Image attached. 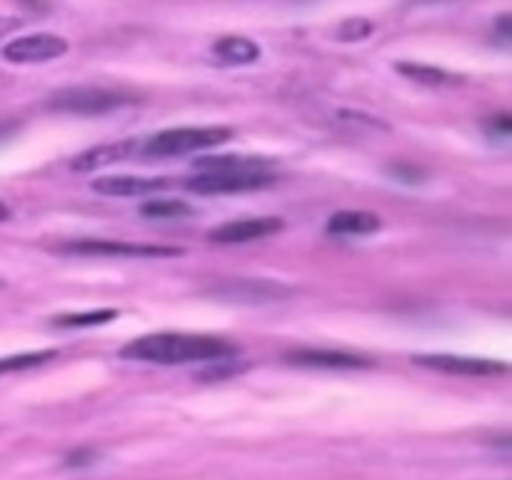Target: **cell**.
<instances>
[{
  "label": "cell",
  "instance_id": "cell-1",
  "mask_svg": "<svg viewBox=\"0 0 512 480\" xmlns=\"http://www.w3.org/2000/svg\"><path fill=\"white\" fill-rule=\"evenodd\" d=\"M238 353L233 343L213 335H190V333H153L143 338L130 340L120 355L128 360L155 365H183L200 363V360H225Z\"/></svg>",
  "mask_w": 512,
  "mask_h": 480
},
{
  "label": "cell",
  "instance_id": "cell-2",
  "mask_svg": "<svg viewBox=\"0 0 512 480\" xmlns=\"http://www.w3.org/2000/svg\"><path fill=\"white\" fill-rule=\"evenodd\" d=\"M133 95L118 88H103V85H75L63 88L50 95L48 105L58 113L70 115H103L128 105Z\"/></svg>",
  "mask_w": 512,
  "mask_h": 480
},
{
  "label": "cell",
  "instance_id": "cell-3",
  "mask_svg": "<svg viewBox=\"0 0 512 480\" xmlns=\"http://www.w3.org/2000/svg\"><path fill=\"white\" fill-rule=\"evenodd\" d=\"M228 128H173L163 130L143 145L145 155L153 158H175V155L198 153V150L215 148L230 140Z\"/></svg>",
  "mask_w": 512,
  "mask_h": 480
},
{
  "label": "cell",
  "instance_id": "cell-4",
  "mask_svg": "<svg viewBox=\"0 0 512 480\" xmlns=\"http://www.w3.org/2000/svg\"><path fill=\"white\" fill-rule=\"evenodd\" d=\"M210 295L223 300V303L265 305V303H280V300L290 298V295H293V288L278 283V280L235 278V280H223L220 285L210 288Z\"/></svg>",
  "mask_w": 512,
  "mask_h": 480
},
{
  "label": "cell",
  "instance_id": "cell-5",
  "mask_svg": "<svg viewBox=\"0 0 512 480\" xmlns=\"http://www.w3.org/2000/svg\"><path fill=\"white\" fill-rule=\"evenodd\" d=\"M65 253L73 255H105V258H173L183 255L180 248H163V245H138L125 240H75L63 245Z\"/></svg>",
  "mask_w": 512,
  "mask_h": 480
},
{
  "label": "cell",
  "instance_id": "cell-6",
  "mask_svg": "<svg viewBox=\"0 0 512 480\" xmlns=\"http://www.w3.org/2000/svg\"><path fill=\"white\" fill-rule=\"evenodd\" d=\"M65 53H68V40L53 33H35L25 35V38H15L3 48V58L18 65L48 63V60L60 58Z\"/></svg>",
  "mask_w": 512,
  "mask_h": 480
},
{
  "label": "cell",
  "instance_id": "cell-7",
  "mask_svg": "<svg viewBox=\"0 0 512 480\" xmlns=\"http://www.w3.org/2000/svg\"><path fill=\"white\" fill-rule=\"evenodd\" d=\"M270 173H200L185 183V188L200 195H220V193H245V190H260L268 188L273 183Z\"/></svg>",
  "mask_w": 512,
  "mask_h": 480
},
{
  "label": "cell",
  "instance_id": "cell-8",
  "mask_svg": "<svg viewBox=\"0 0 512 480\" xmlns=\"http://www.w3.org/2000/svg\"><path fill=\"white\" fill-rule=\"evenodd\" d=\"M415 365H423V368L440 370V373L450 375H495L505 373L508 365L500 363V360H488V358H468V355H445V353H433V355H415Z\"/></svg>",
  "mask_w": 512,
  "mask_h": 480
},
{
  "label": "cell",
  "instance_id": "cell-9",
  "mask_svg": "<svg viewBox=\"0 0 512 480\" xmlns=\"http://www.w3.org/2000/svg\"><path fill=\"white\" fill-rule=\"evenodd\" d=\"M280 230H283V220L280 218H245L218 225L215 230H210L208 238L220 245H233L268 238V235L280 233Z\"/></svg>",
  "mask_w": 512,
  "mask_h": 480
},
{
  "label": "cell",
  "instance_id": "cell-10",
  "mask_svg": "<svg viewBox=\"0 0 512 480\" xmlns=\"http://www.w3.org/2000/svg\"><path fill=\"white\" fill-rule=\"evenodd\" d=\"M288 363L303 365V368H325V370H358L370 368L368 358L343 353V350H320V348H300L288 353Z\"/></svg>",
  "mask_w": 512,
  "mask_h": 480
},
{
  "label": "cell",
  "instance_id": "cell-11",
  "mask_svg": "<svg viewBox=\"0 0 512 480\" xmlns=\"http://www.w3.org/2000/svg\"><path fill=\"white\" fill-rule=\"evenodd\" d=\"M168 185L165 178H140V175H105L93 180L95 193L115 195V198H138V195L158 193Z\"/></svg>",
  "mask_w": 512,
  "mask_h": 480
},
{
  "label": "cell",
  "instance_id": "cell-12",
  "mask_svg": "<svg viewBox=\"0 0 512 480\" xmlns=\"http://www.w3.org/2000/svg\"><path fill=\"white\" fill-rule=\"evenodd\" d=\"M140 150L138 140H115V143H103L95 145V148L85 150L78 158L73 160V170L78 173H90V170L105 168V165L120 163V160L133 158Z\"/></svg>",
  "mask_w": 512,
  "mask_h": 480
},
{
  "label": "cell",
  "instance_id": "cell-13",
  "mask_svg": "<svg viewBox=\"0 0 512 480\" xmlns=\"http://www.w3.org/2000/svg\"><path fill=\"white\" fill-rule=\"evenodd\" d=\"M200 173H268L270 160L250 158V155H213V158H200L195 163Z\"/></svg>",
  "mask_w": 512,
  "mask_h": 480
},
{
  "label": "cell",
  "instance_id": "cell-14",
  "mask_svg": "<svg viewBox=\"0 0 512 480\" xmlns=\"http://www.w3.org/2000/svg\"><path fill=\"white\" fill-rule=\"evenodd\" d=\"M213 55L220 65H250L260 58V45L243 35H225L215 43Z\"/></svg>",
  "mask_w": 512,
  "mask_h": 480
},
{
  "label": "cell",
  "instance_id": "cell-15",
  "mask_svg": "<svg viewBox=\"0 0 512 480\" xmlns=\"http://www.w3.org/2000/svg\"><path fill=\"white\" fill-rule=\"evenodd\" d=\"M383 220L365 210H340L328 220V230L335 235H370L380 230Z\"/></svg>",
  "mask_w": 512,
  "mask_h": 480
},
{
  "label": "cell",
  "instance_id": "cell-16",
  "mask_svg": "<svg viewBox=\"0 0 512 480\" xmlns=\"http://www.w3.org/2000/svg\"><path fill=\"white\" fill-rule=\"evenodd\" d=\"M140 215L150 220H180L193 215V208L183 200H148L140 205Z\"/></svg>",
  "mask_w": 512,
  "mask_h": 480
},
{
  "label": "cell",
  "instance_id": "cell-17",
  "mask_svg": "<svg viewBox=\"0 0 512 480\" xmlns=\"http://www.w3.org/2000/svg\"><path fill=\"white\" fill-rule=\"evenodd\" d=\"M55 358H58V350H35V353L5 355V358H0V375L38 368V365L48 363V360H55Z\"/></svg>",
  "mask_w": 512,
  "mask_h": 480
},
{
  "label": "cell",
  "instance_id": "cell-18",
  "mask_svg": "<svg viewBox=\"0 0 512 480\" xmlns=\"http://www.w3.org/2000/svg\"><path fill=\"white\" fill-rule=\"evenodd\" d=\"M115 318H118V310L100 308V310H90V313L60 315V318L53 320V325H58V328H93V325H105Z\"/></svg>",
  "mask_w": 512,
  "mask_h": 480
},
{
  "label": "cell",
  "instance_id": "cell-19",
  "mask_svg": "<svg viewBox=\"0 0 512 480\" xmlns=\"http://www.w3.org/2000/svg\"><path fill=\"white\" fill-rule=\"evenodd\" d=\"M398 73L405 78L415 80L420 85H445L450 83V75L445 70L433 68V65L423 63H398Z\"/></svg>",
  "mask_w": 512,
  "mask_h": 480
},
{
  "label": "cell",
  "instance_id": "cell-20",
  "mask_svg": "<svg viewBox=\"0 0 512 480\" xmlns=\"http://www.w3.org/2000/svg\"><path fill=\"white\" fill-rule=\"evenodd\" d=\"M375 30V25L365 18H350L343 20V25L338 28V38L343 43H358V40H365Z\"/></svg>",
  "mask_w": 512,
  "mask_h": 480
},
{
  "label": "cell",
  "instance_id": "cell-21",
  "mask_svg": "<svg viewBox=\"0 0 512 480\" xmlns=\"http://www.w3.org/2000/svg\"><path fill=\"white\" fill-rule=\"evenodd\" d=\"M390 175L398 178L400 183H420V178H423V173L418 168H410V165H395V168H390Z\"/></svg>",
  "mask_w": 512,
  "mask_h": 480
},
{
  "label": "cell",
  "instance_id": "cell-22",
  "mask_svg": "<svg viewBox=\"0 0 512 480\" xmlns=\"http://www.w3.org/2000/svg\"><path fill=\"white\" fill-rule=\"evenodd\" d=\"M18 25H20V20H15V18H0V38L8 33H13Z\"/></svg>",
  "mask_w": 512,
  "mask_h": 480
},
{
  "label": "cell",
  "instance_id": "cell-23",
  "mask_svg": "<svg viewBox=\"0 0 512 480\" xmlns=\"http://www.w3.org/2000/svg\"><path fill=\"white\" fill-rule=\"evenodd\" d=\"M493 130H498V133L503 135V138H508V135H510V118L493 120Z\"/></svg>",
  "mask_w": 512,
  "mask_h": 480
},
{
  "label": "cell",
  "instance_id": "cell-24",
  "mask_svg": "<svg viewBox=\"0 0 512 480\" xmlns=\"http://www.w3.org/2000/svg\"><path fill=\"white\" fill-rule=\"evenodd\" d=\"M10 218V210H8V205L5 203H0V223H5V220Z\"/></svg>",
  "mask_w": 512,
  "mask_h": 480
},
{
  "label": "cell",
  "instance_id": "cell-25",
  "mask_svg": "<svg viewBox=\"0 0 512 480\" xmlns=\"http://www.w3.org/2000/svg\"><path fill=\"white\" fill-rule=\"evenodd\" d=\"M410 3H418V5H430V3H450V0H410Z\"/></svg>",
  "mask_w": 512,
  "mask_h": 480
}]
</instances>
